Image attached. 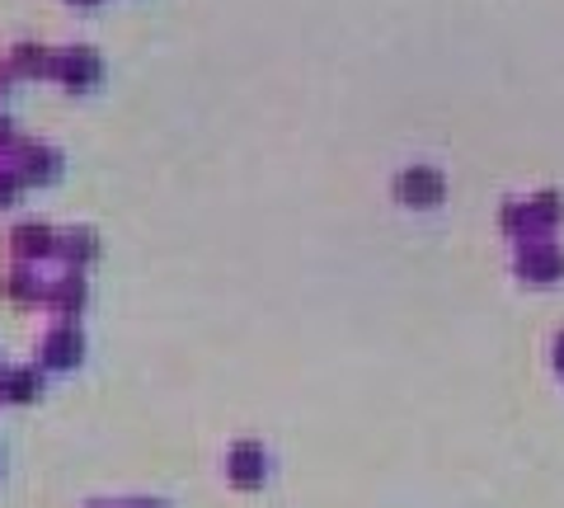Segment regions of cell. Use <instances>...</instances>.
I'll return each instance as SVG.
<instances>
[{
  "label": "cell",
  "mask_w": 564,
  "mask_h": 508,
  "mask_svg": "<svg viewBox=\"0 0 564 508\" xmlns=\"http://www.w3.org/2000/svg\"><path fill=\"white\" fill-rule=\"evenodd\" d=\"M52 80L62 85L70 95H90L95 85L104 80V57L95 47H62L57 57H52Z\"/></svg>",
  "instance_id": "cell-1"
},
{
  "label": "cell",
  "mask_w": 564,
  "mask_h": 508,
  "mask_svg": "<svg viewBox=\"0 0 564 508\" xmlns=\"http://www.w3.org/2000/svg\"><path fill=\"white\" fill-rule=\"evenodd\" d=\"M518 278L522 283H536V288H545V283H560L564 278V250L551 240V236H536V240H522L518 245Z\"/></svg>",
  "instance_id": "cell-2"
},
{
  "label": "cell",
  "mask_w": 564,
  "mask_h": 508,
  "mask_svg": "<svg viewBox=\"0 0 564 508\" xmlns=\"http://www.w3.org/2000/svg\"><path fill=\"white\" fill-rule=\"evenodd\" d=\"M6 161H10L14 174L24 180V188H43V184H52V180H62V151L47 147V142H24V137H20Z\"/></svg>",
  "instance_id": "cell-3"
},
{
  "label": "cell",
  "mask_w": 564,
  "mask_h": 508,
  "mask_svg": "<svg viewBox=\"0 0 564 508\" xmlns=\"http://www.w3.org/2000/svg\"><path fill=\"white\" fill-rule=\"evenodd\" d=\"M391 188L404 207H419V213H429V207L447 198V180H443V170H433V165H404Z\"/></svg>",
  "instance_id": "cell-4"
},
{
  "label": "cell",
  "mask_w": 564,
  "mask_h": 508,
  "mask_svg": "<svg viewBox=\"0 0 564 508\" xmlns=\"http://www.w3.org/2000/svg\"><path fill=\"white\" fill-rule=\"evenodd\" d=\"M80 358H85V335L76 329V321H57L39 339V363L47 367V372H70Z\"/></svg>",
  "instance_id": "cell-5"
},
{
  "label": "cell",
  "mask_w": 564,
  "mask_h": 508,
  "mask_svg": "<svg viewBox=\"0 0 564 508\" xmlns=\"http://www.w3.org/2000/svg\"><path fill=\"white\" fill-rule=\"evenodd\" d=\"M85 302H90V283H85L80 269H66V273H57V278H47L43 306L57 315V321H76V315L85 311Z\"/></svg>",
  "instance_id": "cell-6"
},
{
  "label": "cell",
  "mask_w": 564,
  "mask_h": 508,
  "mask_svg": "<svg viewBox=\"0 0 564 508\" xmlns=\"http://www.w3.org/2000/svg\"><path fill=\"white\" fill-rule=\"evenodd\" d=\"M10 255L24 259V264H43V259H57V226H47L39 217L20 221L10 231Z\"/></svg>",
  "instance_id": "cell-7"
},
{
  "label": "cell",
  "mask_w": 564,
  "mask_h": 508,
  "mask_svg": "<svg viewBox=\"0 0 564 508\" xmlns=\"http://www.w3.org/2000/svg\"><path fill=\"white\" fill-rule=\"evenodd\" d=\"M226 480H231L236 489H259L263 480H269V452H263V443H236L231 452H226Z\"/></svg>",
  "instance_id": "cell-8"
},
{
  "label": "cell",
  "mask_w": 564,
  "mask_h": 508,
  "mask_svg": "<svg viewBox=\"0 0 564 508\" xmlns=\"http://www.w3.org/2000/svg\"><path fill=\"white\" fill-rule=\"evenodd\" d=\"M0 292H6L14 306H39L43 292H47V278L39 273V264H24V259H14V264L6 269V278H0Z\"/></svg>",
  "instance_id": "cell-9"
},
{
  "label": "cell",
  "mask_w": 564,
  "mask_h": 508,
  "mask_svg": "<svg viewBox=\"0 0 564 508\" xmlns=\"http://www.w3.org/2000/svg\"><path fill=\"white\" fill-rule=\"evenodd\" d=\"M57 259L66 269H90L99 259V236L90 231V226H70V231H57Z\"/></svg>",
  "instance_id": "cell-10"
},
{
  "label": "cell",
  "mask_w": 564,
  "mask_h": 508,
  "mask_svg": "<svg viewBox=\"0 0 564 508\" xmlns=\"http://www.w3.org/2000/svg\"><path fill=\"white\" fill-rule=\"evenodd\" d=\"M560 221H564V194L545 188V194L527 198V226H532V240H536V236H551Z\"/></svg>",
  "instance_id": "cell-11"
},
{
  "label": "cell",
  "mask_w": 564,
  "mask_h": 508,
  "mask_svg": "<svg viewBox=\"0 0 564 508\" xmlns=\"http://www.w3.org/2000/svg\"><path fill=\"white\" fill-rule=\"evenodd\" d=\"M39 391H43L39 367H6L0 372V400L6 406H29V400H39Z\"/></svg>",
  "instance_id": "cell-12"
},
{
  "label": "cell",
  "mask_w": 564,
  "mask_h": 508,
  "mask_svg": "<svg viewBox=\"0 0 564 508\" xmlns=\"http://www.w3.org/2000/svg\"><path fill=\"white\" fill-rule=\"evenodd\" d=\"M52 57H57V52H47L43 43H29V39H24V43H14V47H10V57H6V62H10V72H14V76L39 80V76H52Z\"/></svg>",
  "instance_id": "cell-13"
},
{
  "label": "cell",
  "mask_w": 564,
  "mask_h": 508,
  "mask_svg": "<svg viewBox=\"0 0 564 508\" xmlns=\"http://www.w3.org/2000/svg\"><path fill=\"white\" fill-rule=\"evenodd\" d=\"M499 226H503V236H513L518 245L532 240V226H527V198H508L499 207Z\"/></svg>",
  "instance_id": "cell-14"
},
{
  "label": "cell",
  "mask_w": 564,
  "mask_h": 508,
  "mask_svg": "<svg viewBox=\"0 0 564 508\" xmlns=\"http://www.w3.org/2000/svg\"><path fill=\"white\" fill-rule=\"evenodd\" d=\"M20 194H24V180L14 174V165H10V161H0V213L20 203Z\"/></svg>",
  "instance_id": "cell-15"
},
{
  "label": "cell",
  "mask_w": 564,
  "mask_h": 508,
  "mask_svg": "<svg viewBox=\"0 0 564 508\" xmlns=\"http://www.w3.org/2000/svg\"><path fill=\"white\" fill-rule=\"evenodd\" d=\"M14 142H20V137H14V122L0 114V161H6V155L14 151Z\"/></svg>",
  "instance_id": "cell-16"
},
{
  "label": "cell",
  "mask_w": 564,
  "mask_h": 508,
  "mask_svg": "<svg viewBox=\"0 0 564 508\" xmlns=\"http://www.w3.org/2000/svg\"><path fill=\"white\" fill-rule=\"evenodd\" d=\"M10 80H14V72H10V62H0V99L10 95Z\"/></svg>",
  "instance_id": "cell-17"
},
{
  "label": "cell",
  "mask_w": 564,
  "mask_h": 508,
  "mask_svg": "<svg viewBox=\"0 0 564 508\" xmlns=\"http://www.w3.org/2000/svg\"><path fill=\"white\" fill-rule=\"evenodd\" d=\"M551 363H555V372H560V377H564V335H560V339H555V354H551Z\"/></svg>",
  "instance_id": "cell-18"
},
{
  "label": "cell",
  "mask_w": 564,
  "mask_h": 508,
  "mask_svg": "<svg viewBox=\"0 0 564 508\" xmlns=\"http://www.w3.org/2000/svg\"><path fill=\"white\" fill-rule=\"evenodd\" d=\"M128 508H165V504H161V499H132Z\"/></svg>",
  "instance_id": "cell-19"
},
{
  "label": "cell",
  "mask_w": 564,
  "mask_h": 508,
  "mask_svg": "<svg viewBox=\"0 0 564 508\" xmlns=\"http://www.w3.org/2000/svg\"><path fill=\"white\" fill-rule=\"evenodd\" d=\"M70 6H76V10H95L99 0H70Z\"/></svg>",
  "instance_id": "cell-20"
},
{
  "label": "cell",
  "mask_w": 564,
  "mask_h": 508,
  "mask_svg": "<svg viewBox=\"0 0 564 508\" xmlns=\"http://www.w3.org/2000/svg\"><path fill=\"white\" fill-rule=\"evenodd\" d=\"M90 508H113V504H90Z\"/></svg>",
  "instance_id": "cell-21"
},
{
  "label": "cell",
  "mask_w": 564,
  "mask_h": 508,
  "mask_svg": "<svg viewBox=\"0 0 564 508\" xmlns=\"http://www.w3.org/2000/svg\"><path fill=\"white\" fill-rule=\"evenodd\" d=\"M0 372H6V358H0Z\"/></svg>",
  "instance_id": "cell-22"
}]
</instances>
